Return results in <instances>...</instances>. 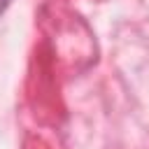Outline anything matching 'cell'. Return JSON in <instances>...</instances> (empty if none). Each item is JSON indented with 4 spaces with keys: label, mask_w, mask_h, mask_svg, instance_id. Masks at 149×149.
<instances>
[{
    "label": "cell",
    "mask_w": 149,
    "mask_h": 149,
    "mask_svg": "<svg viewBox=\"0 0 149 149\" xmlns=\"http://www.w3.org/2000/svg\"><path fill=\"white\" fill-rule=\"evenodd\" d=\"M7 5H9V0H0V14L5 12V7H7Z\"/></svg>",
    "instance_id": "obj_1"
}]
</instances>
